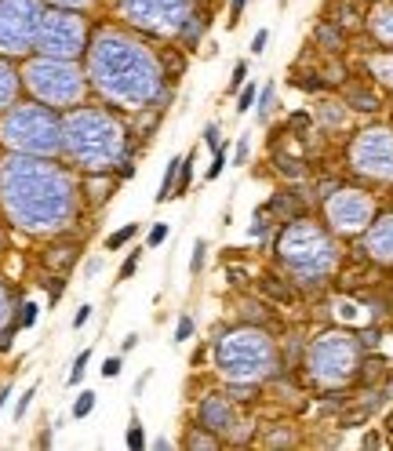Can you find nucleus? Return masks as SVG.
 Segmentation results:
<instances>
[{
    "label": "nucleus",
    "mask_w": 393,
    "mask_h": 451,
    "mask_svg": "<svg viewBox=\"0 0 393 451\" xmlns=\"http://www.w3.org/2000/svg\"><path fill=\"white\" fill-rule=\"evenodd\" d=\"M196 419H201V426L211 429V433H230L233 429V400H230V393H208L201 404H196Z\"/></svg>",
    "instance_id": "2eb2a0df"
},
{
    "label": "nucleus",
    "mask_w": 393,
    "mask_h": 451,
    "mask_svg": "<svg viewBox=\"0 0 393 451\" xmlns=\"http://www.w3.org/2000/svg\"><path fill=\"white\" fill-rule=\"evenodd\" d=\"M131 139L117 113L106 106H73L62 113V157L77 171H117L127 157Z\"/></svg>",
    "instance_id": "7ed1b4c3"
},
{
    "label": "nucleus",
    "mask_w": 393,
    "mask_h": 451,
    "mask_svg": "<svg viewBox=\"0 0 393 451\" xmlns=\"http://www.w3.org/2000/svg\"><path fill=\"white\" fill-rule=\"evenodd\" d=\"M87 18L84 11L73 8H44L40 15V30H37V44L33 51L40 55H55V58H80L87 51Z\"/></svg>",
    "instance_id": "1a4fd4ad"
},
{
    "label": "nucleus",
    "mask_w": 393,
    "mask_h": 451,
    "mask_svg": "<svg viewBox=\"0 0 393 451\" xmlns=\"http://www.w3.org/2000/svg\"><path fill=\"white\" fill-rule=\"evenodd\" d=\"M146 382H149V371H146V375H142V379H139V382H135V397H139V393H142V390H146Z\"/></svg>",
    "instance_id": "4d7b16f0"
},
{
    "label": "nucleus",
    "mask_w": 393,
    "mask_h": 451,
    "mask_svg": "<svg viewBox=\"0 0 393 451\" xmlns=\"http://www.w3.org/2000/svg\"><path fill=\"white\" fill-rule=\"evenodd\" d=\"M266 44H270V30H258V33L251 37V51L262 55V51H266Z\"/></svg>",
    "instance_id": "49530a36"
},
{
    "label": "nucleus",
    "mask_w": 393,
    "mask_h": 451,
    "mask_svg": "<svg viewBox=\"0 0 393 451\" xmlns=\"http://www.w3.org/2000/svg\"><path fill=\"white\" fill-rule=\"evenodd\" d=\"M87 84L117 110H149L164 91V62L146 40L120 26H99L87 40Z\"/></svg>",
    "instance_id": "f03ea898"
},
{
    "label": "nucleus",
    "mask_w": 393,
    "mask_h": 451,
    "mask_svg": "<svg viewBox=\"0 0 393 451\" xmlns=\"http://www.w3.org/2000/svg\"><path fill=\"white\" fill-rule=\"evenodd\" d=\"M320 113H328V124H332V127H339L342 120H346V113L342 110H335V102H324V110Z\"/></svg>",
    "instance_id": "a18cd8bd"
},
{
    "label": "nucleus",
    "mask_w": 393,
    "mask_h": 451,
    "mask_svg": "<svg viewBox=\"0 0 393 451\" xmlns=\"http://www.w3.org/2000/svg\"><path fill=\"white\" fill-rule=\"evenodd\" d=\"M48 4H55V8H73V11H87L95 0H48Z\"/></svg>",
    "instance_id": "37998d69"
},
{
    "label": "nucleus",
    "mask_w": 393,
    "mask_h": 451,
    "mask_svg": "<svg viewBox=\"0 0 393 451\" xmlns=\"http://www.w3.org/2000/svg\"><path fill=\"white\" fill-rule=\"evenodd\" d=\"M277 167H280V175H295V179H302V167H299V160H277Z\"/></svg>",
    "instance_id": "de8ad7c7"
},
{
    "label": "nucleus",
    "mask_w": 393,
    "mask_h": 451,
    "mask_svg": "<svg viewBox=\"0 0 393 451\" xmlns=\"http://www.w3.org/2000/svg\"><path fill=\"white\" fill-rule=\"evenodd\" d=\"M193 328H196V324H193V317H189V313H182V317H179V324H175V342H186V338L193 335Z\"/></svg>",
    "instance_id": "4c0bfd02"
},
{
    "label": "nucleus",
    "mask_w": 393,
    "mask_h": 451,
    "mask_svg": "<svg viewBox=\"0 0 393 451\" xmlns=\"http://www.w3.org/2000/svg\"><path fill=\"white\" fill-rule=\"evenodd\" d=\"M324 215H328V222H332L335 233H364L371 226V219H375V201H371L364 189L339 186L335 193H328Z\"/></svg>",
    "instance_id": "ddd939ff"
},
{
    "label": "nucleus",
    "mask_w": 393,
    "mask_h": 451,
    "mask_svg": "<svg viewBox=\"0 0 393 451\" xmlns=\"http://www.w3.org/2000/svg\"><path fill=\"white\" fill-rule=\"evenodd\" d=\"M80 182L58 157L8 153L0 160V215L30 237H55L80 215Z\"/></svg>",
    "instance_id": "f257e3e1"
},
{
    "label": "nucleus",
    "mask_w": 393,
    "mask_h": 451,
    "mask_svg": "<svg viewBox=\"0 0 393 451\" xmlns=\"http://www.w3.org/2000/svg\"><path fill=\"white\" fill-rule=\"evenodd\" d=\"M364 251H368V259L393 266V211L371 219V226L364 229Z\"/></svg>",
    "instance_id": "4468645a"
},
{
    "label": "nucleus",
    "mask_w": 393,
    "mask_h": 451,
    "mask_svg": "<svg viewBox=\"0 0 393 451\" xmlns=\"http://www.w3.org/2000/svg\"><path fill=\"white\" fill-rule=\"evenodd\" d=\"M33 397H37V386H30V390H26V393L18 397V404H15V419H22V415L30 412V404H33Z\"/></svg>",
    "instance_id": "58836bf2"
},
{
    "label": "nucleus",
    "mask_w": 393,
    "mask_h": 451,
    "mask_svg": "<svg viewBox=\"0 0 393 451\" xmlns=\"http://www.w3.org/2000/svg\"><path fill=\"white\" fill-rule=\"evenodd\" d=\"M346 102L354 106V110H379V99L371 95L368 88H349L346 91Z\"/></svg>",
    "instance_id": "5701e85b"
},
{
    "label": "nucleus",
    "mask_w": 393,
    "mask_h": 451,
    "mask_svg": "<svg viewBox=\"0 0 393 451\" xmlns=\"http://www.w3.org/2000/svg\"><path fill=\"white\" fill-rule=\"evenodd\" d=\"M179 164H182V157H171L168 160V167H164V179H161V189H157V204H164V201H171L175 197V186H179Z\"/></svg>",
    "instance_id": "6ab92c4d"
},
{
    "label": "nucleus",
    "mask_w": 393,
    "mask_h": 451,
    "mask_svg": "<svg viewBox=\"0 0 393 451\" xmlns=\"http://www.w3.org/2000/svg\"><path fill=\"white\" fill-rule=\"evenodd\" d=\"M62 291H66V281H62V273H55V277H51V284H48V298H51V306L62 298Z\"/></svg>",
    "instance_id": "79ce46f5"
},
{
    "label": "nucleus",
    "mask_w": 393,
    "mask_h": 451,
    "mask_svg": "<svg viewBox=\"0 0 393 451\" xmlns=\"http://www.w3.org/2000/svg\"><path fill=\"white\" fill-rule=\"evenodd\" d=\"M317 40H320V44H328V51H339L342 48V33L335 26H320L317 30Z\"/></svg>",
    "instance_id": "c85d7f7f"
},
{
    "label": "nucleus",
    "mask_w": 393,
    "mask_h": 451,
    "mask_svg": "<svg viewBox=\"0 0 393 451\" xmlns=\"http://www.w3.org/2000/svg\"><path fill=\"white\" fill-rule=\"evenodd\" d=\"M204 259H208V241H201V237H196V244H193V255H189V273H193V277H201V269H204Z\"/></svg>",
    "instance_id": "cd10ccee"
},
{
    "label": "nucleus",
    "mask_w": 393,
    "mask_h": 451,
    "mask_svg": "<svg viewBox=\"0 0 393 451\" xmlns=\"http://www.w3.org/2000/svg\"><path fill=\"white\" fill-rule=\"evenodd\" d=\"M189 451H204V447H218V437L211 433V429H204V426H193L189 429V437L182 440Z\"/></svg>",
    "instance_id": "412c9836"
},
{
    "label": "nucleus",
    "mask_w": 393,
    "mask_h": 451,
    "mask_svg": "<svg viewBox=\"0 0 393 451\" xmlns=\"http://www.w3.org/2000/svg\"><path fill=\"white\" fill-rule=\"evenodd\" d=\"M0 146L8 153L62 157V113L37 99L8 106L0 113Z\"/></svg>",
    "instance_id": "20e7f679"
},
{
    "label": "nucleus",
    "mask_w": 393,
    "mask_h": 451,
    "mask_svg": "<svg viewBox=\"0 0 393 451\" xmlns=\"http://www.w3.org/2000/svg\"><path fill=\"white\" fill-rule=\"evenodd\" d=\"M22 84H26V91L51 106V110L66 113L73 110V106H80L87 99V91H92V84H87V70L77 66V58H55V55H33L22 62Z\"/></svg>",
    "instance_id": "0eeeda50"
},
{
    "label": "nucleus",
    "mask_w": 393,
    "mask_h": 451,
    "mask_svg": "<svg viewBox=\"0 0 393 451\" xmlns=\"http://www.w3.org/2000/svg\"><path fill=\"white\" fill-rule=\"evenodd\" d=\"M99 269H102V259H92L84 266V277H99Z\"/></svg>",
    "instance_id": "864d4df0"
},
{
    "label": "nucleus",
    "mask_w": 393,
    "mask_h": 451,
    "mask_svg": "<svg viewBox=\"0 0 393 451\" xmlns=\"http://www.w3.org/2000/svg\"><path fill=\"white\" fill-rule=\"evenodd\" d=\"M244 4H248V0H230V26L240 23V15H244Z\"/></svg>",
    "instance_id": "09e8293b"
},
{
    "label": "nucleus",
    "mask_w": 393,
    "mask_h": 451,
    "mask_svg": "<svg viewBox=\"0 0 393 451\" xmlns=\"http://www.w3.org/2000/svg\"><path fill=\"white\" fill-rule=\"evenodd\" d=\"M386 393H389V397H393V382H389V386H386Z\"/></svg>",
    "instance_id": "052dcab7"
},
{
    "label": "nucleus",
    "mask_w": 393,
    "mask_h": 451,
    "mask_svg": "<svg viewBox=\"0 0 393 451\" xmlns=\"http://www.w3.org/2000/svg\"><path fill=\"white\" fill-rule=\"evenodd\" d=\"M44 0H0V55L18 58L37 44Z\"/></svg>",
    "instance_id": "9b49d317"
},
{
    "label": "nucleus",
    "mask_w": 393,
    "mask_h": 451,
    "mask_svg": "<svg viewBox=\"0 0 393 451\" xmlns=\"http://www.w3.org/2000/svg\"><path fill=\"white\" fill-rule=\"evenodd\" d=\"M135 346H139V335H127V338H124V346H120V350L127 353V350H135Z\"/></svg>",
    "instance_id": "5fc2aeb1"
},
{
    "label": "nucleus",
    "mask_w": 393,
    "mask_h": 451,
    "mask_svg": "<svg viewBox=\"0 0 393 451\" xmlns=\"http://www.w3.org/2000/svg\"><path fill=\"white\" fill-rule=\"evenodd\" d=\"M124 444H127L131 451H142V447H146V433H142V422H139V419H131V422H127Z\"/></svg>",
    "instance_id": "a878e982"
},
{
    "label": "nucleus",
    "mask_w": 393,
    "mask_h": 451,
    "mask_svg": "<svg viewBox=\"0 0 393 451\" xmlns=\"http://www.w3.org/2000/svg\"><path fill=\"white\" fill-rule=\"evenodd\" d=\"M248 84V62H237L233 66V77H230V91H240Z\"/></svg>",
    "instance_id": "e433bc0d"
},
{
    "label": "nucleus",
    "mask_w": 393,
    "mask_h": 451,
    "mask_svg": "<svg viewBox=\"0 0 393 451\" xmlns=\"http://www.w3.org/2000/svg\"><path fill=\"white\" fill-rule=\"evenodd\" d=\"M248 153H251V142H248V135L237 142V149H233V164H248Z\"/></svg>",
    "instance_id": "c03bdc74"
},
{
    "label": "nucleus",
    "mask_w": 393,
    "mask_h": 451,
    "mask_svg": "<svg viewBox=\"0 0 393 451\" xmlns=\"http://www.w3.org/2000/svg\"><path fill=\"white\" fill-rule=\"evenodd\" d=\"M62 237V233H55V237H51V244L48 248H44V255H40V259H44V266H48L51 273H70L73 266H77V259H80V244H70V241H58Z\"/></svg>",
    "instance_id": "dca6fc26"
},
{
    "label": "nucleus",
    "mask_w": 393,
    "mask_h": 451,
    "mask_svg": "<svg viewBox=\"0 0 393 451\" xmlns=\"http://www.w3.org/2000/svg\"><path fill=\"white\" fill-rule=\"evenodd\" d=\"M87 320H92V306H80V310H77V313H73V328H77V331H80V328H84V324H87Z\"/></svg>",
    "instance_id": "8fccbe9b"
},
{
    "label": "nucleus",
    "mask_w": 393,
    "mask_h": 451,
    "mask_svg": "<svg viewBox=\"0 0 393 451\" xmlns=\"http://www.w3.org/2000/svg\"><path fill=\"white\" fill-rule=\"evenodd\" d=\"M262 291L270 298H277V303H292V288L280 284V277H262Z\"/></svg>",
    "instance_id": "b1692460"
},
{
    "label": "nucleus",
    "mask_w": 393,
    "mask_h": 451,
    "mask_svg": "<svg viewBox=\"0 0 393 451\" xmlns=\"http://www.w3.org/2000/svg\"><path fill=\"white\" fill-rule=\"evenodd\" d=\"M87 360H92V350H80V357L73 360V368H70V386H77L87 371Z\"/></svg>",
    "instance_id": "473e14b6"
},
{
    "label": "nucleus",
    "mask_w": 393,
    "mask_h": 451,
    "mask_svg": "<svg viewBox=\"0 0 393 451\" xmlns=\"http://www.w3.org/2000/svg\"><path fill=\"white\" fill-rule=\"evenodd\" d=\"M0 255H4V226H0Z\"/></svg>",
    "instance_id": "bf43d9fd"
},
{
    "label": "nucleus",
    "mask_w": 393,
    "mask_h": 451,
    "mask_svg": "<svg viewBox=\"0 0 393 451\" xmlns=\"http://www.w3.org/2000/svg\"><path fill=\"white\" fill-rule=\"evenodd\" d=\"M95 412V393L92 390H80V397L73 400V419H87Z\"/></svg>",
    "instance_id": "bb28decb"
},
{
    "label": "nucleus",
    "mask_w": 393,
    "mask_h": 451,
    "mask_svg": "<svg viewBox=\"0 0 393 451\" xmlns=\"http://www.w3.org/2000/svg\"><path fill=\"white\" fill-rule=\"evenodd\" d=\"M255 84H244V88H240V95H237V113H248L251 110V102H255Z\"/></svg>",
    "instance_id": "f704fd0d"
},
{
    "label": "nucleus",
    "mask_w": 393,
    "mask_h": 451,
    "mask_svg": "<svg viewBox=\"0 0 393 451\" xmlns=\"http://www.w3.org/2000/svg\"><path fill=\"white\" fill-rule=\"evenodd\" d=\"M135 233H139V226H135V222L124 226V229H117V233H109V237H106V251H120L131 237H135Z\"/></svg>",
    "instance_id": "393cba45"
},
{
    "label": "nucleus",
    "mask_w": 393,
    "mask_h": 451,
    "mask_svg": "<svg viewBox=\"0 0 393 451\" xmlns=\"http://www.w3.org/2000/svg\"><path fill=\"white\" fill-rule=\"evenodd\" d=\"M11 324V288L4 284V277H0V328Z\"/></svg>",
    "instance_id": "c756f323"
},
{
    "label": "nucleus",
    "mask_w": 393,
    "mask_h": 451,
    "mask_svg": "<svg viewBox=\"0 0 393 451\" xmlns=\"http://www.w3.org/2000/svg\"><path fill=\"white\" fill-rule=\"evenodd\" d=\"M168 447H171L168 437H157V440H153V451H168Z\"/></svg>",
    "instance_id": "6e6d98bb"
},
{
    "label": "nucleus",
    "mask_w": 393,
    "mask_h": 451,
    "mask_svg": "<svg viewBox=\"0 0 393 451\" xmlns=\"http://www.w3.org/2000/svg\"><path fill=\"white\" fill-rule=\"evenodd\" d=\"M277 259L288 266L299 284H320L339 266V248L317 222L292 219L277 237Z\"/></svg>",
    "instance_id": "423d86ee"
},
{
    "label": "nucleus",
    "mask_w": 393,
    "mask_h": 451,
    "mask_svg": "<svg viewBox=\"0 0 393 451\" xmlns=\"http://www.w3.org/2000/svg\"><path fill=\"white\" fill-rule=\"evenodd\" d=\"M18 88H22V73L8 62V55H0V113L18 102Z\"/></svg>",
    "instance_id": "f3484780"
},
{
    "label": "nucleus",
    "mask_w": 393,
    "mask_h": 451,
    "mask_svg": "<svg viewBox=\"0 0 393 451\" xmlns=\"http://www.w3.org/2000/svg\"><path fill=\"white\" fill-rule=\"evenodd\" d=\"M204 142H208L211 149L223 146V142H218V124H208V127H204Z\"/></svg>",
    "instance_id": "3c124183"
},
{
    "label": "nucleus",
    "mask_w": 393,
    "mask_h": 451,
    "mask_svg": "<svg viewBox=\"0 0 393 451\" xmlns=\"http://www.w3.org/2000/svg\"><path fill=\"white\" fill-rule=\"evenodd\" d=\"M139 266H142V251L135 248V251H131L127 259H124V266H120V273H117V277H120V281H131V277H135V269H139Z\"/></svg>",
    "instance_id": "2f4dec72"
},
{
    "label": "nucleus",
    "mask_w": 393,
    "mask_h": 451,
    "mask_svg": "<svg viewBox=\"0 0 393 451\" xmlns=\"http://www.w3.org/2000/svg\"><path fill=\"white\" fill-rule=\"evenodd\" d=\"M215 371L226 382H262L277 371V346L258 324H240L215 338Z\"/></svg>",
    "instance_id": "39448f33"
},
{
    "label": "nucleus",
    "mask_w": 393,
    "mask_h": 451,
    "mask_svg": "<svg viewBox=\"0 0 393 451\" xmlns=\"http://www.w3.org/2000/svg\"><path fill=\"white\" fill-rule=\"evenodd\" d=\"M270 110H273V84H266V88L258 91V120H262V124H266Z\"/></svg>",
    "instance_id": "72a5a7b5"
},
{
    "label": "nucleus",
    "mask_w": 393,
    "mask_h": 451,
    "mask_svg": "<svg viewBox=\"0 0 393 451\" xmlns=\"http://www.w3.org/2000/svg\"><path fill=\"white\" fill-rule=\"evenodd\" d=\"M8 397H11V386H4V390H0V407L8 404Z\"/></svg>",
    "instance_id": "13d9d810"
},
{
    "label": "nucleus",
    "mask_w": 393,
    "mask_h": 451,
    "mask_svg": "<svg viewBox=\"0 0 393 451\" xmlns=\"http://www.w3.org/2000/svg\"><path fill=\"white\" fill-rule=\"evenodd\" d=\"M164 241H168V222H157V226L149 229L146 244H149V248H157V244H164Z\"/></svg>",
    "instance_id": "ea45409f"
},
{
    "label": "nucleus",
    "mask_w": 393,
    "mask_h": 451,
    "mask_svg": "<svg viewBox=\"0 0 393 451\" xmlns=\"http://www.w3.org/2000/svg\"><path fill=\"white\" fill-rule=\"evenodd\" d=\"M204 26H208V18H204V15H196V11H193V15L186 18V26H182V33H179V37H182V40H186V44L193 48V44H196V40H201V33H204Z\"/></svg>",
    "instance_id": "4be33fe9"
},
{
    "label": "nucleus",
    "mask_w": 393,
    "mask_h": 451,
    "mask_svg": "<svg viewBox=\"0 0 393 451\" xmlns=\"http://www.w3.org/2000/svg\"><path fill=\"white\" fill-rule=\"evenodd\" d=\"M368 70L375 73V80H382L386 88H393V51H379L368 58Z\"/></svg>",
    "instance_id": "aec40b11"
},
{
    "label": "nucleus",
    "mask_w": 393,
    "mask_h": 451,
    "mask_svg": "<svg viewBox=\"0 0 393 451\" xmlns=\"http://www.w3.org/2000/svg\"><path fill=\"white\" fill-rule=\"evenodd\" d=\"M306 368L317 386H346L361 368V342L346 331H324L306 350Z\"/></svg>",
    "instance_id": "6e6552de"
},
{
    "label": "nucleus",
    "mask_w": 393,
    "mask_h": 451,
    "mask_svg": "<svg viewBox=\"0 0 393 451\" xmlns=\"http://www.w3.org/2000/svg\"><path fill=\"white\" fill-rule=\"evenodd\" d=\"M354 171L379 182H393V127H364L349 146Z\"/></svg>",
    "instance_id": "f8f14e48"
},
{
    "label": "nucleus",
    "mask_w": 393,
    "mask_h": 451,
    "mask_svg": "<svg viewBox=\"0 0 393 451\" xmlns=\"http://www.w3.org/2000/svg\"><path fill=\"white\" fill-rule=\"evenodd\" d=\"M223 167H226V146H218V149H215V157H211V167H208V182L223 175Z\"/></svg>",
    "instance_id": "c9c22d12"
},
{
    "label": "nucleus",
    "mask_w": 393,
    "mask_h": 451,
    "mask_svg": "<svg viewBox=\"0 0 393 451\" xmlns=\"http://www.w3.org/2000/svg\"><path fill=\"white\" fill-rule=\"evenodd\" d=\"M368 30L379 44H393V4H379L368 15Z\"/></svg>",
    "instance_id": "a211bd4d"
},
{
    "label": "nucleus",
    "mask_w": 393,
    "mask_h": 451,
    "mask_svg": "<svg viewBox=\"0 0 393 451\" xmlns=\"http://www.w3.org/2000/svg\"><path fill=\"white\" fill-rule=\"evenodd\" d=\"M266 229H270V222H262V219H255L248 233H251V237H262V233H266Z\"/></svg>",
    "instance_id": "603ef678"
},
{
    "label": "nucleus",
    "mask_w": 393,
    "mask_h": 451,
    "mask_svg": "<svg viewBox=\"0 0 393 451\" xmlns=\"http://www.w3.org/2000/svg\"><path fill=\"white\" fill-rule=\"evenodd\" d=\"M37 313H40L37 303H22V310H18V317H15V324H18V328H33V324H37Z\"/></svg>",
    "instance_id": "7c9ffc66"
},
{
    "label": "nucleus",
    "mask_w": 393,
    "mask_h": 451,
    "mask_svg": "<svg viewBox=\"0 0 393 451\" xmlns=\"http://www.w3.org/2000/svg\"><path fill=\"white\" fill-rule=\"evenodd\" d=\"M120 368H124V360H120V357H106V364H102V379H117V375H120Z\"/></svg>",
    "instance_id": "a19ab883"
},
{
    "label": "nucleus",
    "mask_w": 393,
    "mask_h": 451,
    "mask_svg": "<svg viewBox=\"0 0 393 451\" xmlns=\"http://www.w3.org/2000/svg\"><path fill=\"white\" fill-rule=\"evenodd\" d=\"M389 429H393V419H389Z\"/></svg>",
    "instance_id": "680f3d73"
},
{
    "label": "nucleus",
    "mask_w": 393,
    "mask_h": 451,
    "mask_svg": "<svg viewBox=\"0 0 393 451\" xmlns=\"http://www.w3.org/2000/svg\"><path fill=\"white\" fill-rule=\"evenodd\" d=\"M127 26L153 37H179L186 18L196 11V0H117Z\"/></svg>",
    "instance_id": "9d476101"
}]
</instances>
